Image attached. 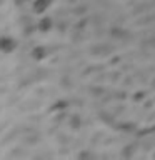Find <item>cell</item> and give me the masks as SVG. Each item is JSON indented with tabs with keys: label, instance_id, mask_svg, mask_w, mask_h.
I'll return each mask as SVG.
<instances>
[{
	"label": "cell",
	"instance_id": "1",
	"mask_svg": "<svg viewBox=\"0 0 155 160\" xmlns=\"http://www.w3.org/2000/svg\"><path fill=\"white\" fill-rule=\"evenodd\" d=\"M15 47H17V42H15L12 37H8V35L0 37V52L10 53L12 50H15Z\"/></svg>",
	"mask_w": 155,
	"mask_h": 160
},
{
	"label": "cell",
	"instance_id": "2",
	"mask_svg": "<svg viewBox=\"0 0 155 160\" xmlns=\"http://www.w3.org/2000/svg\"><path fill=\"white\" fill-rule=\"evenodd\" d=\"M47 57V48L43 47V45H37V47H33L32 50V58L35 60H43Z\"/></svg>",
	"mask_w": 155,
	"mask_h": 160
},
{
	"label": "cell",
	"instance_id": "3",
	"mask_svg": "<svg viewBox=\"0 0 155 160\" xmlns=\"http://www.w3.org/2000/svg\"><path fill=\"white\" fill-rule=\"evenodd\" d=\"M47 7H48V0H35L33 3V10L37 13H43L47 10Z\"/></svg>",
	"mask_w": 155,
	"mask_h": 160
},
{
	"label": "cell",
	"instance_id": "4",
	"mask_svg": "<svg viewBox=\"0 0 155 160\" xmlns=\"http://www.w3.org/2000/svg\"><path fill=\"white\" fill-rule=\"evenodd\" d=\"M50 28H52V18L50 17H45L38 22V30L40 32H48Z\"/></svg>",
	"mask_w": 155,
	"mask_h": 160
},
{
	"label": "cell",
	"instance_id": "5",
	"mask_svg": "<svg viewBox=\"0 0 155 160\" xmlns=\"http://www.w3.org/2000/svg\"><path fill=\"white\" fill-rule=\"evenodd\" d=\"M65 108H67V102H65V100L55 102V105H53V110H65Z\"/></svg>",
	"mask_w": 155,
	"mask_h": 160
},
{
	"label": "cell",
	"instance_id": "6",
	"mask_svg": "<svg viewBox=\"0 0 155 160\" xmlns=\"http://www.w3.org/2000/svg\"><path fill=\"white\" fill-rule=\"evenodd\" d=\"M72 120H73V125H75V127H78V125H80V122H78V117H77V115H73V117H72Z\"/></svg>",
	"mask_w": 155,
	"mask_h": 160
}]
</instances>
